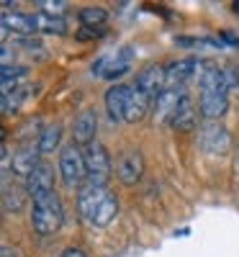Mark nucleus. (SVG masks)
Instances as JSON below:
<instances>
[{"instance_id":"nucleus-13","label":"nucleus","mask_w":239,"mask_h":257,"mask_svg":"<svg viewBox=\"0 0 239 257\" xmlns=\"http://www.w3.org/2000/svg\"><path fill=\"white\" fill-rule=\"evenodd\" d=\"M95 132H98V116L95 111H82L75 123H72V139L77 147H88L95 142Z\"/></svg>"},{"instance_id":"nucleus-20","label":"nucleus","mask_w":239,"mask_h":257,"mask_svg":"<svg viewBox=\"0 0 239 257\" xmlns=\"http://www.w3.org/2000/svg\"><path fill=\"white\" fill-rule=\"evenodd\" d=\"M77 18H80V24L85 29H100L105 21H108V13L100 6H85V8H80Z\"/></svg>"},{"instance_id":"nucleus-19","label":"nucleus","mask_w":239,"mask_h":257,"mask_svg":"<svg viewBox=\"0 0 239 257\" xmlns=\"http://www.w3.org/2000/svg\"><path fill=\"white\" fill-rule=\"evenodd\" d=\"M26 203V193L21 185H11L8 180L3 183V211L6 213H18Z\"/></svg>"},{"instance_id":"nucleus-16","label":"nucleus","mask_w":239,"mask_h":257,"mask_svg":"<svg viewBox=\"0 0 239 257\" xmlns=\"http://www.w3.org/2000/svg\"><path fill=\"white\" fill-rule=\"evenodd\" d=\"M49 190H54V170L49 165H39L26 178V193L34 198V196H41V193H49Z\"/></svg>"},{"instance_id":"nucleus-2","label":"nucleus","mask_w":239,"mask_h":257,"mask_svg":"<svg viewBox=\"0 0 239 257\" xmlns=\"http://www.w3.org/2000/svg\"><path fill=\"white\" fill-rule=\"evenodd\" d=\"M77 211H80V216L88 224L108 226L116 219V213H118V201H116V196L108 188L85 183L77 190Z\"/></svg>"},{"instance_id":"nucleus-7","label":"nucleus","mask_w":239,"mask_h":257,"mask_svg":"<svg viewBox=\"0 0 239 257\" xmlns=\"http://www.w3.org/2000/svg\"><path fill=\"white\" fill-rule=\"evenodd\" d=\"M203 67H206V59H198V57H185V59L172 62L170 67H165L167 88H185L188 80H198L201 77Z\"/></svg>"},{"instance_id":"nucleus-4","label":"nucleus","mask_w":239,"mask_h":257,"mask_svg":"<svg viewBox=\"0 0 239 257\" xmlns=\"http://www.w3.org/2000/svg\"><path fill=\"white\" fill-rule=\"evenodd\" d=\"M82 155H85V167H88V183L105 188L108 180H111V173H113L108 149L100 142H93V144H88L82 149Z\"/></svg>"},{"instance_id":"nucleus-3","label":"nucleus","mask_w":239,"mask_h":257,"mask_svg":"<svg viewBox=\"0 0 239 257\" xmlns=\"http://www.w3.org/2000/svg\"><path fill=\"white\" fill-rule=\"evenodd\" d=\"M31 201H34V213H31L34 231L41 234V237H52V234H57L62 221H64V208H62V201L57 196V190L34 196Z\"/></svg>"},{"instance_id":"nucleus-26","label":"nucleus","mask_w":239,"mask_h":257,"mask_svg":"<svg viewBox=\"0 0 239 257\" xmlns=\"http://www.w3.org/2000/svg\"><path fill=\"white\" fill-rule=\"evenodd\" d=\"M8 170H11V147L3 142V178L8 180Z\"/></svg>"},{"instance_id":"nucleus-27","label":"nucleus","mask_w":239,"mask_h":257,"mask_svg":"<svg viewBox=\"0 0 239 257\" xmlns=\"http://www.w3.org/2000/svg\"><path fill=\"white\" fill-rule=\"evenodd\" d=\"M59 257H88V254H85L82 249H77V247H70V249H64Z\"/></svg>"},{"instance_id":"nucleus-25","label":"nucleus","mask_w":239,"mask_h":257,"mask_svg":"<svg viewBox=\"0 0 239 257\" xmlns=\"http://www.w3.org/2000/svg\"><path fill=\"white\" fill-rule=\"evenodd\" d=\"M39 8L44 11L47 16H59L62 18V13L67 11V3H64V0H41Z\"/></svg>"},{"instance_id":"nucleus-10","label":"nucleus","mask_w":239,"mask_h":257,"mask_svg":"<svg viewBox=\"0 0 239 257\" xmlns=\"http://www.w3.org/2000/svg\"><path fill=\"white\" fill-rule=\"evenodd\" d=\"M134 88L142 90L144 95H149L152 100H157L160 93L167 88V72L165 67H160V64H149V67H144L137 80H134Z\"/></svg>"},{"instance_id":"nucleus-14","label":"nucleus","mask_w":239,"mask_h":257,"mask_svg":"<svg viewBox=\"0 0 239 257\" xmlns=\"http://www.w3.org/2000/svg\"><path fill=\"white\" fill-rule=\"evenodd\" d=\"M129 98H132V88L129 85H111L105 93V111L113 121H124L126 116V105H129Z\"/></svg>"},{"instance_id":"nucleus-12","label":"nucleus","mask_w":239,"mask_h":257,"mask_svg":"<svg viewBox=\"0 0 239 257\" xmlns=\"http://www.w3.org/2000/svg\"><path fill=\"white\" fill-rule=\"evenodd\" d=\"M39 155H41L39 144H34V142H24V144H21V149L13 155V173L21 175V178H29L34 170L41 165V162H39Z\"/></svg>"},{"instance_id":"nucleus-15","label":"nucleus","mask_w":239,"mask_h":257,"mask_svg":"<svg viewBox=\"0 0 239 257\" xmlns=\"http://www.w3.org/2000/svg\"><path fill=\"white\" fill-rule=\"evenodd\" d=\"M36 16L29 13H3V34H13L26 39L31 34H36Z\"/></svg>"},{"instance_id":"nucleus-1","label":"nucleus","mask_w":239,"mask_h":257,"mask_svg":"<svg viewBox=\"0 0 239 257\" xmlns=\"http://www.w3.org/2000/svg\"><path fill=\"white\" fill-rule=\"evenodd\" d=\"M198 88H201V98H198V111L206 121H216L221 118L229 108V82L226 75L219 64L206 62V67L198 77Z\"/></svg>"},{"instance_id":"nucleus-24","label":"nucleus","mask_w":239,"mask_h":257,"mask_svg":"<svg viewBox=\"0 0 239 257\" xmlns=\"http://www.w3.org/2000/svg\"><path fill=\"white\" fill-rule=\"evenodd\" d=\"M29 88H18V90H13V93H8V95H3V100H0V108H3V113L6 116H11V113H16L18 108H21V103H24L26 98H29V93H26Z\"/></svg>"},{"instance_id":"nucleus-30","label":"nucleus","mask_w":239,"mask_h":257,"mask_svg":"<svg viewBox=\"0 0 239 257\" xmlns=\"http://www.w3.org/2000/svg\"><path fill=\"white\" fill-rule=\"evenodd\" d=\"M231 8H234V13H239V3H234V6H231Z\"/></svg>"},{"instance_id":"nucleus-28","label":"nucleus","mask_w":239,"mask_h":257,"mask_svg":"<svg viewBox=\"0 0 239 257\" xmlns=\"http://www.w3.org/2000/svg\"><path fill=\"white\" fill-rule=\"evenodd\" d=\"M0 257H18V252L13 247H3V249H0Z\"/></svg>"},{"instance_id":"nucleus-6","label":"nucleus","mask_w":239,"mask_h":257,"mask_svg":"<svg viewBox=\"0 0 239 257\" xmlns=\"http://www.w3.org/2000/svg\"><path fill=\"white\" fill-rule=\"evenodd\" d=\"M59 173L67 188H82L88 183V167H85V155L77 144H70L59 155Z\"/></svg>"},{"instance_id":"nucleus-29","label":"nucleus","mask_w":239,"mask_h":257,"mask_svg":"<svg viewBox=\"0 0 239 257\" xmlns=\"http://www.w3.org/2000/svg\"><path fill=\"white\" fill-rule=\"evenodd\" d=\"M3 8H6V13H8L11 8H16V3H8V0H3Z\"/></svg>"},{"instance_id":"nucleus-21","label":"nucleus","mask_w":239,"mask_h":257,"mask_svg":"<svg viewBox=\"0 0 239 257\" xmlns=\"http://www.w3.org/2000/svg\"><path fill=\"white\" fill-rule=\"evenodd\" d=\"M172 126H175L178 132H190V128L195 126V108H193L190 95L183 98V103H180L178 116H175V121H172Z\"/></svg>"},{"instance_id":"nucleus-17","label":"nucleus","mask_w":239,"mask_h":257,"mask_svg":"<svg viewBox=\"0 0 239 257\" xmlns=\"http://www.w3.org/2000/svg\"><path fill=\"white\" fill-rule=\"evenodd\" d=\"M155 105V100H152L149 95H144L142 90H137V88H132V98H129V105H126V116H124V121H129V123H137V121H142L144 116H147V111Z\"/></svg>"},{"instance_id":"nucleus-8","label":"nucleus","mask_w":239,"mask_h":257,"mask_svg":"<svg viewBox=\"0 0 239 257\" xmlns=\"http://www.w3.org/2000/svg\"><path fill=\"white\" fill-rule=\"evenodd\" d=\"M185 95H188L185 88H165L160 93V98L155 100V121L160 126H172V121H175L178 108H180V103H183Z\"/></svg>"},{"instance_id":"nucleus-11","label":"nucleus","mask_w":239,"mask_h":257,"mask_svg":"<svg viewBox=\"0 0 239 257\" xmlns=\"http://www.w3.org/2000/svg\"><path fill=\"white\" fill-rule=\"evenodd\" d=\"M198 142H201V147L206 149V152H211V155H226L229 147H231L229 132H226L221 123H216V121H208V123L201 128Z\"/></svg>"},{"instance_id":"nucleus-5","label":"nucleus","mask_w":239,"mask_h":257,"mask_svg":"<svg viewBox=\"0 0 239 257\" xmlns=\"http://www.w3.org/2000/svg\"><path fill=\"white\" fill-rule=\"evenodd\" d=\"M134 59H137L134 47H121L116 52H108L93 64V77L116 80V77H121V75H126L129 70H132Z\"/></svg>"},{"instance_id":"nucleus-22","label":"nucleus","mask_w":239,"mask_h":257,"mask_svg":"<svg viewBox=\"0 0 239 257\" xmlns=\"http://www.w3.org/2000/svg\"><path fill=\"white\" fill-rule=\"evenodd\" d=\"M59 142H62V126L59 123H52V126H47L44 132L39 134V149H41V155H47V152H54V149L59 147Z\"/></svg>"},{"instance_id":"nucleus-23","label":"nucleus","mask_w":239,"mask_h":257,"mask_svg":"<svg viewBox=\"0 0 239 257\" xmlns=\"http://www.w3.org/2000/svg\"><path fill=\"white\" fill-rule=\"evenodd\" d=\"M36 29L44 31V34H67V21L59 18V16H47V13H39L36 16Z\"/></svg>"},{"instance_id":"nucleus-9","label":"nucleus","mask_w":239,"mask_h":257,"mask_svg":"<svg viewBox=\"0 0 239 257\" xmlns=\"http://www.w3.org/2000/svg\"><path fill=\"white\" fill-rule=\"evenodd\" d=\"M144 175V157L139 149H126L116 160V178L124 185H137Z\"/></svg>"},{"instance_id":"nucleus-18","label":"nucleus","mask_w":239,"mask_h":257,"mask_svg":"<svg viewBox=\"0 0 239 257\" xmlns=\"http://www.w3.org/2000/svg\"><path fill=\"white\" fill-rule=\"evenodd\" d=\"M26 75H29V70L26 67H16V64L0 70V88H3V95H8V93H13L18 88H24L21 82L26 80Z\"/></svg>"}]
</instances>
